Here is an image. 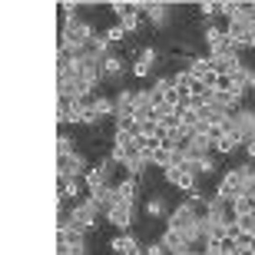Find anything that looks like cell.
Instances as JSON below:
<instances>
[{"mask_svg": "<svg viewBox=\"0 0 255 255\" xmlns=\"http://www.w3.org/2000/svg\"><path fill=\"white\" fill-rule=\"evenodd\" d=\"M57 255H86V246H57Z\"/></svg>", "mask_w": 255, "mask_h": 255, "instance_id": "obj_31", "label": "cell"}, {"mask_svg": "<svg viewBox=\"0 0 255 255\" xmlns=\"http://www.w3.org/2000/svg\"><path fill=\"white\" fill-rule=\"evenodd\" d=\"M246 179H249V166H236V169H229L226 176L219 179L216 199H222L226 206H232L239 196H246Z\"/></svg>", "mask_w": 255, "mask_h": 255, "instance_id": "obj_2", "label": "cell"}, {"mask_svg": "<svg viewBox=\"0 0 255 255\" xmlns=\"http://www.w3.org/2000/svg\"><path fill=\"white\" fill-rule=\"evenodd\" d=\"M126 70V60L123 57H116V53H110V57L103 60V80H120Z\"/></svg>", "mask_w": 255, "mask_h": 255, "instance_id": "obj_21", "label": "cell"}, {"mask_svg": "<svg viewBox=\"0 0 255 255\" xmlns=\"http://www.w3.org/2000/svg\"><path fill=\"white\" fill-rule=\"evenodd\" d=\"M103 37L110 40V47H113V43H123V40H126V30L120 27V23H116V27H110V30H106Z\"/></svg>", "mask_w": 255, "mask_h": 255, "instance_id": "obj_29", "label": "cell"}, {"mask_svg": "<svg viewBox=\"0 0 255 255\" xmlns=\"http://www.w3.org/2000/svg\"><path fill=\"white\" fill-rule=\"evenodd\" d=\"M110 249H113L116 255H146V249L136 242V239L129 236V232H123V236H116L113 242H110Z\"/></svg>", "mask_w": 255, "mask_h": 255, "instance_id": "obj_16", "label": "cell"}, {"mask_svg": "<svg viewBox=\"0 0 255 255\" xmlns=\"http://www.w3.org/2000/svg\"><path fill=\"white\" fill-rule=\"evenodd\" d=\"M66 216L73 219L76 226H83V229H86V232H93V229H96V226H100V222H96V219L103 216V212H100V209H96V206H93V199H83V202H76V206H73V209H70V212H66Z\"/></svg>", "mask_w": 255, "mask_h": 255, "instance_id": "obj_7", "label": "cell"}, {"mask_svg": "<svg viewBox=\"0 0 255 255\" xmlns=\"http://www.w3.org/2000/svg\"><path fill=\"white\" fill-rule=\"evenodd\" d=\"M209 63H212V70H216L219 76H232L239 66H242V60H239L236 50H226V53H212V57H209Z\"/></svg>", "mask_w": 255, "mask_h": 255, "instance_id": "obj_12", "label": "cell"}, {"mask_svg": "<svg viewBox=\"0 0 255 255\" xmlns=\"http://www.w3.org/2000/svg\"><path fill=\"white\" fill-rule=\"evenodd\" d=\"M236 226L242 229V232H249V236H255V212H249V216H239Z\"/></svg>", "mask_w": 255, "mask_h": 255, "instance_id": "obj_28", "label": "cell"}, {"mask_svg": "<svg viewBox=\"0 0 255 255\" xmlns=\"http://www.w3.org/2000/svg\"><path fill=\"white\" fill-rule=\"evenodd\" d=\"M132 216H136V206H129V202H116V206L106 212V222L116 226L120 232H126V229L132 226Z\"/></svg>", "mask_w": 255, "mask_h": 255, "instance_id": "obj_11", "label": "cell"}, {"mask_svg": "<svg viewBox=\"0 0 255 255\" xmlns=\"http://www.w3.org/2000/svg\"><path fill=\"white\" fill-rule=\"evenodd\" d=\"M249 212H255V196H239L236 202H232V216H249Z\"/></svg>", "mask_w": 255, "mask_h": 255, "instance_id": "obj_25", "label": "cell"}, {"mask_svg": "<svg viewBox=\"0 0 255 255\" xmlns=\"http://www.w3.org/2000/svg\"><path fill=\"white\" fill-rule=\"evenodd\" d=\"M206 43H209V57H212V53H226V50H236L232 43H229V33H226V30H219L216 23H209V27H206ZM236 53H239V50H236Z\"/></svg>", "mask_w": 255, "mask_h": 255, "instance_id": "obj_13", "label": "cell"}, {"mask_svg": "<svg viewBox=\"0 0 255 255\" xmlns=\"http://www.w3.org/2000/svg\"><path fill=\"white\" fill-rule=\"evenodd\" d=\"M196 10H199V13H202V17L209 20V17H216L219 10H222V3H219V0H206V3H199Z\"/></svg>", "mask_w": 255, "mask_h": 255, "instance_id": "obj_27", "label": "cell"}, {"mask_svg": "<svg viewBox=\"0 0 255 255\" xmlns=\"http://www.w3.org/2000/svg\"><path fill=\"white\" fill-rule=\"evenodd\" d=\"M96 30L93 23H86V20H66L63 27H60V47L63 53H70V57H83L86 50H90V43H93Z\"/></svg>", "mask_w": 255, "mask_h": 255, "instance_id": "obj_1", "label": "cell"}, {"mask_svg": "<svg viewBox=\"0 0 255 255\" xmlns=\"http://www.w3.org/2000/svg\"><path fill=\"white\" fill-rule=\"evenodd\" d=\"M90 199H93V206L106 216V212H110V209L116 206V186H103V189L90 192Z\"/></svg>", "mask_w": 255, "mask_h": 255, "instance_id": "obj_19", "label": "cell"}, {"mask_svg": "<svg viewBox=\"0 0 255 255\" xmlns=\"http://www.w3.org/2000/svg\"><path fill=\"white\" fill-rule=\"evenodd\" d=\"M110 116H116V103L110 96H93V106L86 113V126H96V123H103V120H110Z\"/></svg>", "mask_w": 255, "mask_h": 255, "instance_id": "obj_10", "label": "cell"}, {"mask_svg": "<svg viewBox=\"0 0 255 255\" xmlns=\"http://www.w3.org/2000/svg\"><path fill=\"white\" fill-rule=\"evenodd\" d=\"M196 172H199V176H212V172H216V159H212V156L199 159V162H196Z\"/></svg>", "mask_w": 255, "mask_h": 255, "instance_id": "obj_30", "label": "cell"}, {"mask_svg": "<svg viewBox=\"0 0 255 255\" xmlns=\"http://www.w3.org/2000/svg\"><path fill=\"white\" fill-rule=\"evenodd\" d=\"M162 176H166V182L169 186H176V189L182 192H196V162H182V166H169V169H162Z\"/></svg>", "mask_w": 255, "mask_h": 255, "instance_id": "obj_4", "label": "cell"}, {"mask_svg": "<svg viewBox=\"0 0 255 255\" xmlns=\"http://www.w3.org/2000/svg\"><path fill=\"white\" fill-rule=\"evenodd\" d=\"M246 152H249V159L255 162V139H252V142H249V146H246Z\"/></svg>", "mask_w": 255, "mask_h": 255, "instance_id": "obj_33", "label": "cell"}, {"mask_svg": "<svg viewBox=\"0 0 255 255\" xmlns=\"http://www.w3.org/2000/svg\"><path fill=\"white\" fill-rule=\"evenodd\" d=\"M232 132L239 136L242 146H249V142L255 139V110H249V106L236 110V113H232Z\"/></svg>", "mask_w": 255, "mask_h": 255, "instance_id": "obj_6", "label": "cell"}, {"mask_svg": "<svg viewBox=\"0 0 255 255\" xmlns=\"http://www.w3.org/2000/svg\"><path fill=\"white\" fill-rule=\"evenodd\" d=\"M86 172H90V166H86V159L80 152H73V156H57V182L86 179Z\"/></svg>", "mask_w": 255, "mask_h": 255, "instance_id": "obj_3", "label": "cell"}, {"mask_svg": "<svg viewBox=\"0 0 255 255\" xmlns=\"http://www.w3.org/2000/svg\"><path fill=\"white\" fill-rule=\"evenodd\" d=\"M116 202H129V206H136V179H132V176H126V179L116 182Z\"/></svg>", "mask_w": 255, "mask_h": 255, "instance_id": "obj_20", "label": "cell"}, {"mask_svg": "<svg viewBox=\"0 0 255 255\" xmlns=\"http://www.w3.org/2000/svg\"><path fill=\"white\" fill-rule=\"evenodd\" d=\"M110 10L116 13V20H120V27L126 30V33H136L142 23V3H110Z\"/></svg>", "mask_w": 255, "mask_h": 255, "instance_id": "obj_5", "label": "cell"}, {"mask_svg": "<svg viewBox=\"0 0 255 255\" xmlns=\"http://www.w3.org/2000/svg\"><path fill=\"white\" fill-rule=\"evenodd\" d=\"M212 149H216V146H212V139H209V136H189V142H186V156H189L192 162L206 159Z\"/></svg>", "mask_w": 255, "mask_h": 255, "instance_id": "obj_15", "label": "cell"}, {"mask_svg": "<svg viewBox=\"0 0 255 255\" xmlns=\"http://www.w3.org/2000/svg\"><path fill=\"white\" fill-rule=\"evenodd\" d=\"M142 17L149 20L152 27H166L172 20V7L169 3H142Z\"/></svg>", "mask_w": 255, "mask_h": 255, "instance_id": "obj_14", "label": "cell"}, {"mask_svg": "<svg viewBox=\"0 0 255 255\" xmlns=\"http://www.w3.org/2000/svg\"><path fill=\"white\" fill-rule=\"evenodd\" d=\"M146 255H169V252L162 249V242H149V246H146Z\"/></svg>", "mask_w": 255, "mask_h": 255, "instance_id": "obj_32", "label": "cell"}, {"mask_svg": "<svg viewBox=\"0 0 255 255\" xmlns=\"http://www.w3.org/2000/svg\"><path fill=\"white\" fill-rule=\"evenodd\" d=\"M179 255H199V252H179Z\"/></svg>", "mask_w": 255, "mask_h": 255, "instance_id": "obj_34", "label": "cell"}, {"mask_svg": "<svg viewBox=\"0 0 255 255\" xmlns=\"http://www.w3.org/2000/svg\"><path fill=\"white\" fill-rule=\"evenodd\" d=\"M146 216H152V219H169V209H166V199H162V196H152L149 202H146Z\"/></svg>", "mask_w": 255, "mask_h": 255, "instance_id": "obj_23", "label": "cell"}, {"mask_svg": "<svg viewBox=\"0 0 255 255\" xmlns=\"http://www.w3.org/2000/svg\"><path fill=\"white\" fill-rule=\"evenodd\" d=\"M113 103H116V116H136V90H120Z\"/></svg>", "mask_w": 255, "mask_h": 255, "instance_id": "obj_18", "label": "cell"}, {"mask_svg": "<svg viewBox=\"0 0 255 255\" xmlns=\"http://www.w3.org/2000/svg\"><path fill=\"white\" fill-rule=\"evenodd\" d=\"M239 146H242V142H239V136L232 129L226 132V136H222V139H216V152H222V156H229V152H236Z\"/></svg>", "mask_w": 255, "mask_h": 255, "instance_id": "obj_24", "label": "cell"}, {"mask_svg": "<svg viewBox=\"0 0 255 255\" xmlns=\"http://www.w3.org/2000/svg\"><path fill=\"white\" fill-rule=\"evenodd\" d=\"M113 166H116L113 159H103V162H100V166H93V169L86 172L83 186H86V189H90V192L103 189V186H113V182H110V172H113Z\"/></svg>", "mask_w": 255, "mask_h": 255, "instance_id": "obj_9", "label": "cell"}, {"mask_svg": "<svg viewBox=\"0 0 255 255\" xmlns=\"http://www.w3.org/2000/svg\"><path fill=\"white\" fill-rule=\"evenodd\" d=\"M136 149H139V139H136V136H129V132H120V129L113 132V149H110V159H113L116 166H123V162L129 159Z\"/></svg>", "mask_w": 255, "mask_h": 255, "instance_id": "obj_8", "label": "cell"}, {"mask_svg": "<svg viewBox=\"0 0 255 255\" xmlns=\"http://www.w3.org/2000/svg\"><path fill=\"white\" fill-rule=\"evenodd\" d=\"M73 142L76 139H70V136H63V132H60V136H57V156H73V152H76Z\"/></svg>", "mask_w": 255, "mask_h": 255, "instance_id": "obj_26", "label": "cell"}, {"mask_svg": "<svg viewBox=\"0 0 255 255\" xmlns=\"http://www.w3.org/2000/svg\"><path fill=\"white\" fill-rule=\"evenodd\" d=\"M156 57H159V53H156V47H146V50H139V57H136V63H132V73L139 76H149L152 73V66H156Z\"/></svg>", "mask_w": 255, "mask_h": 255, "instance_id": "obj_17", "label": "cell"}, {"mask_svg": "<svg viewBox=\"0 0 255 255\" xmlns=\"http://www.w3.org/2000/svg\"><path fill=\"white\" fill-rule=\"evenodd\" d=\"M162 249H166V252L169 255H179V252H189V246H186V239L182 236H176V232H169V229H166V232H162Z\"/></svg>", "mask_w": 255, "mask_h": 255, "instance_id": "obj_22", "label": "cell"}]
</instances>
